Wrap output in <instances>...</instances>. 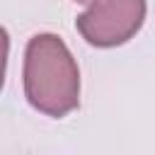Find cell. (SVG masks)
Returning a JSON list of instances; mask_svg holds the SVG:
<instances>
[{
  "label": "cell",
  "instance_id": "obj_1",
  "mask_svg": "<svg viewBox=\"0 0 155 155\" xmlns=\"http://www.w3.org/2000/svg\"><path fill=\"white\" fill-rule=\"evenodd\" d=\"M24 97L53 119H61L80 104V70L65 41L56 34H36L24 51Z\"/></svg>",
  "mask_w": 155,
  "mask_h": 155
},
{
  "label": "cell",
  "instance_id": "obj_2",
  "mask_svg": "<svg viewBox=\"0 0 155 155\" xmlns=\"http://www.w3.org/2000/svg\"><path fill=\"white\" fill-rule=\"evenodd\" d=\"M145 22V0H92L75 27L97 48H114L138 34Z\"/></svg>",
  "mask_w": 155,
  "mask_h": 155
},
{
  "label": "cell",
  "instance_id": "obj_3",
  "mask_svg": "<svg viewBox=\"0 0 155 155\" xmlns=\"http://www.w3.org/2000/svg\"><path fill=\"white\" fill-rule=\"evenodd\" d=\"M75 2H92V0H75Z\"/></svg>",
  "mask_w": 155,
  "mask_h": 155
}]
</instances>
